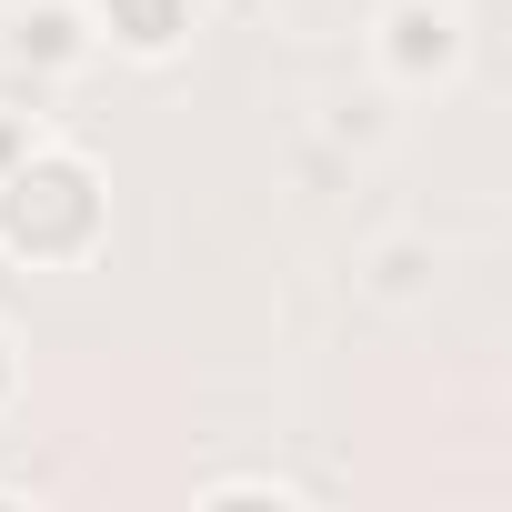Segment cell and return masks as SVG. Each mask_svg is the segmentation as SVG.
Returning <instances> with one entry per match:
<instances>
[{
    "instance_id": "obj_1",
    "label": "cell",
    "mask_w": 512,
    "mask_h": 512,
    "mask_svg": "<svg viewBox=\"0 0 512 512\" xmlns=\"http://www.w3.org/2000/svg\"><path fill=\"white\" fill-rule=\"evenodd\" d=\"M101 221V181L81 161H21L0 181V241L11 251H81Z\"/></svg>"
},
{
    "instance_id": "obj_2",
    "label": "cell",
    "mask_w": 512,
    "mask_h": 512,
    "mask_svg": "<svg viewBox=\"0 0 512 512\" xmlns=\"http://www.w3.org/2000/svg\"><path fill=\"white\" fill-rule=\"evenodd\" d=\"M101 11H111V31H121L131 51H171L181 21H191V0H101Z\"/></svg>"
},
{
    "instance_id": "obj_3",
    "label": "cell",
    "mask_w": 512,
    "mask_h": 512,
    "mask_svg": "<svg viewBox=\"0 0 512 512\" xmlns=\"http://www.w3.org/2000/svg\"><path fill=\"white\" fill-rule=\"evenodd\" d=\"M392 61H402V71H442V61H452V21H442V11H402V21H392Z\"/></svg>"
},
{
    "instance_id": "obj_4",
    "label": "cell",
    "mask_w": 512,
    "mask_h": 512,
    "mask_svg": "<svg viewBox=\"0 0 512 512\" xmlns=\"http://www.w3.org/2000/svg\"><path fill=\"white\" fill-rule=\"evenodd\" d=\"M71 41H81V31H71V11H41V21L21 31V51H41V61H71Z\"/></svg>"
},
{
    "instance_id": "obj_5",
    "label": "cell",
    "mask_w": 512,
    "mask_h": 512,
    "mask_svg": "<svg viewBox=\"0 0 512 512\" xmlns=\"http://www.w3.org/2000/svg\"><path fill=\"white\" fill-rule=\"evenodd\" d=\"M0 392H11V352H0Z\"/></svg>"
}]
</instances>
